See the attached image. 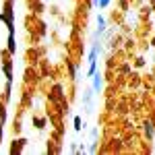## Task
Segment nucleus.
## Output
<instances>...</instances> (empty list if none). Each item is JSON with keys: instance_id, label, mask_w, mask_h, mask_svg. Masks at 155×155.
I'll return each mask as SVG.
<instances>
[{"instance_id": "f257e3e1", "label": "nucleus", "mask_w": 155, "mask_h": 155, "mask_svg": "<svg viewBox=\"0 0 155 155\" xmlns=\"http://www.w3.org/2000/svg\"><path fill=\"white\" fill-rule=\"evenodd\" d=\"M0 21H4L6 27H8V33H15V25H12V2L6 0V6H4V12L0 15Z\"/></svg>"}, {"instance_id": "f03ea898", "label": "nucleus", "mask_w": 155, "mask_h": 155, "mask_svg": "<svg viewBox=\"0 0 155 155\" xmlns=\"http://www.w3.org/2000/svg\"><path fill=\"white\" fill-rule=\"evenodd\" d=\"M101 85H104V79H101V74L95 71V74H93V91H99Z\"/></svg>"}, {"instance_id": "7ed1b4c3", "label": "nucleus", "mask_w": 155, "mask_h": 155, "mask_svg": "<svg viewBox=\"0 0 155 155\" xmlns=\"http://www.w3.org/2000/svg\"><path fill=\"white\" fill-rule=\"evenodd\" d=\"M4 74H6V81H12V64H11V60H4Z\"/></svg>"}, {"instance_id": "20e7f679", "label": "nucleus", "mask_w": 155, "mask_h": 155, "mask_svg": "<svg viewBox=\"0 0 155 155\" xmlns=\"http://www.w3.org/2000/svg\"><path fill=\"white\" fill-rule=\"evenodd\" d=\"M153 132H155V124H153V122H145V137L151 139Z\"/></svg>"}, {"instance_id": "39448f33", "label": "nucleus", "mask_w": 155, "mask_h": 155, "mask_svg": "<svg viewBox=\"0 0 155 155\" xmlns=\"http://www.w3.org/2000/svg\"><path fill=\"white\" fill-rule=\"evenodd\" d=\"M8 54H17V46H15V33H8Z\"/></svg>"}, {"instance_id": "423d86ee", "label": "nucleus", "mask_w": 155, "mask_h": 155, "mask_svg": "<svg viewBox=\"0 0 155 155\" xmlns=\"http://www.w3.org/2000/svg\"><path fill=\"white\" fill-rule=\"evenodd\" d=\"M91 97H93V89H87V91H85V95H83V104L87 107H91Z\"/></svg>"}, {"instance_id": "0eeeda50", "label": "nucleus", "mask_w": 155, "mask_h": 155, "mask_svg": "<svg viewBox=\"0 0 155 155\" xmlns=\"http://www.w3.org/2000/svg\"><path fill=\"white\" fill-rule=\"evenodd\" d=\"M104 29H106V19L99 15V17H97V35H99V33H104Z\"/></svg>"}, {"instance_id": "6e6552de", "label": "nucleus", "mask_w": 155, "mask_h": 155, "mask_svg": "<svg viewBox=\"0 0 155 155\" xmlns=\"http://www.w3.org/2000/svg\"><path fill=\"white\" fill-rule=\"evenodd\" d=\"M68 72H71V79H77V66L72 62H68Z\"/></svg>"}, {"instance_id": "1a4fd4ad", "label": "nucleus", "mask_w": 155, "mask_h": 155, "mask_svg": "<svg viewBox=\"0 0 155 155\" xmlns=\"http://www.w3.org/2000/svg\"><path fill=\"white\" fill-rule=\"evenodd\" d=\"M81 128H83V126H81V118H79V116H74V130L79 132Z\"/></svg>"}, {"instance_id": "9d476101", "label": "nucleus", "mask_w": 155, "mask_h": 155, "mask_svg": "<svg viewBox=\"0 0 155 155\" xmlns=\"http://www.w3.org/2000/svg\"><path fill=\"white\" fill-rule=\"evenodd\" d=\"M110 2H112V0H99V4H97V6H99V8H107V6H110Z\"/></svg>"}, {"instance_id": "9b49d317", "label": "nucleus", "mask_w": 155, "mask_h": 155, "mask_svg": "<svg viewBox=\"0 0 155 155\" xmlns=\"http://www.w3.org/2000/svg\"><path fill=\"white\" fill-rule=\"evenodd\" d=\"M35 124H37V128H44V120L41 118H35Z\"/></svg>"}, {"instance_id": "f8f14e48", "label": "nucleus", "mask_w": 155, "mask_h": 155, "mask_svg": "<svg viewBox=\"0 0 155 155\" xmlns=\"http://www.w3.org/2000/svg\"><path fill=\"white\" fill-rule=\"evenodd\" d=\"M145 64V58H137V66H143Z\"/></svg>"}, {"instance_id": "ddd939ff", "label": "nucleus", "mask_w": 155, "mask_h": 155, "mask_svg": "<svg viewBox=\"0 0 155 155\" xmlns=\"http://www.w3.org/2000/svg\"><path fill=\"white\" fill-rule=\"evenodd\" d=\"M93 4H95V6H97V4H99V0H93Z\"/></svg>"}, {"instance_id": "4468645a", "label": "nucleus", "mask_w": 155, "mask_h": 155, "mask_svg": "<svg viewBox=\"0 0 155 155\" xmlns=\"http://www.w3.org/2000/svg\"><path fill=\"white\" fill-rule=\"evenodd\" d=\"M153 46H155V39H153Z\"/></svg>"}]
</instances>
